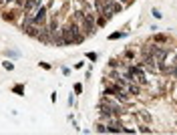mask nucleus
<instances>
[{"label": "nucleus", "instance_id": "nucleus-1", "mask_svg": "<svg viewBox=\"0 0 177 135\" xmlns=\"http://www.w3.org/2000/svg\"><path fill=\"white\" fill-rule=\"evenodd\" d=\"M60 32H63L65 45H73V43H81V40H83V34H78V24L77 22H71L66 28H63Z\"/></svg>", "mask_w": 177, "mask_h": 135}, {"label": "nucleus", "instance_id": "nucleus-2", "mask_svg": "<svg viewBox=\"0 0 177 135\" xmlns=\"http://www.w3.org/2000/svg\"><path fill=\"white\" fill-rule=\"evenodd\" d=\"M93 20H95V14H93V12H87L85 18H83V32L87 34V36H91V34L95 32V24H93Z\"/></svg>", "mask_w": 177, "mask_h": 135}, {"label": "nucleus", "instance_id": "nucleus-3", "mask_svg": "<svg viewBox=\"0 0 177 135\" xmlns=\"http://www.w3.org/2000/svg\"><path fill=\"white\" fill-rule=\"evenodd\" d=\"M44 20H46V6H38L36 8V12L32 14V24H44Z\"/></svg>", "mask_w": 177, "mask_h": 135}, {"label": "nucleus", "instance_id": "nucleus-4", "mask_svg": "<svg viewBox=\"0 0 177 135\" xmlns=\"http://www.w3.org/2000/svg\"><path fill=\"white\" fill-rule=\"evenodd\" d=\"M38 6H40V0H24V4H22L24 10H32V8H38Z\"/></svg>", "mask_w": 177, "mask_h": 135}, {"label": "nucleus", "instance_id": "nucleus-5", "mask_svg": "<svg viewBox=\"0 0 177 135\" xmlns=\"http://www.w3.org/2000/svg\"><path fill=\"white\" fill-rule=\"evenodd\" d=\"M121 89L123 87H119V85H107V87H105V95H117Z\"/></svg>", "mask_w": 177, "mask_h": 135}, {"label": "nucleus", "instance_id": "nucleus-6", "mask_svg": "<svg viewBox=\"0 0 177 135\" xmlns=\"http://www.w3.org/2000/svg\"><path fill=\"white\" fill-rule=\"evenodd\" d=\"M127 91H129L131 95H141V87H139V85H135V81H131V83L127 85Z\"/></svg>", "mask_w": 177, "mask_h": 135}, {"label": "nucleus", "instance_id": "nucleus-7", "mask_svg": "<svg viewBox=\"0 0 177 135\" xmlns=\"http://www.w3.org/2000/svg\"><path fill=\"white\" fill-rule=\"evenodd\" d=\"M115 99H117V101H123V103H127L129 101V97H127V93H125V91H119V93H117V95H115Z\"/></svg>", "mask_w": 177, "mask_h": 135}, {"label": "nucleus", "instance_id": "nucleus-8", "mask_svg": "<svg viewBox=\"0 0 177 135\" xmlns=\"http://www.w3.org/2000/svg\"><path fill=\"white\" fill-rule=\"evenodd\" d=\"M123 10V4H113V8H111V14H117V12Z\"/></svg>", "mask_w": 177, "mask_h": 135}, {"label": "nucleus", "instance_id": "nucleus-9", "mask_svg": "<svg viewBox=\"0 0 177 135\" xmlns=\"http://www.w3.org/2000/svg\"><path fill=\"white\" fill-rule=\"evenodd\" d=\"M6 56H10V58H18L20 53H18V51H6Z\"/></svg>", "mask_w": 177, "mask_h": 135}, {"label": "nucleus", "instance_id": "nucleus-10", "mask_svg": "<svg viewBox=\"0 0 177 135\" xmlns=\"http://www.w3.org/2000/svg\"><path fill=\"white\" fill-rule=\"evenodd\" d=\"M153 40H157V43H167V36L165 34H155Z\"/></svg>", "mask_w": 177, "mask_h": 135}, {"label": "nucleus", "instance_id": "nucleus-11", "mask_svg": "<svg viewBox=\"0 0 177 135\" xmlns=\"http://www.w3.org/2000/svg\"><path fill=\"white\" fill-rule=\"evenodd\" d=\"M125 34H127V32H113L109 38H111V40H117V38H121V36H125Z\"/></svg>", "mask_w": 177, "mask_h": 135}, {"label": "nucleus", "instance_id": "nucleus-12", "mask_svg": "<svg viewBox=\"0 0 177 135\" xmlns=\"http://www.w3.org/2000/svg\"><path fill=\"white\" fill-rule=\"evenodd\" d=\"M12 91H14V93H18V95H22V93H24V87H22V85H14Z\"/></svg>", "mask_w": 177, "mask_h": 135}, {"label": "nucleus", "instance_id": "nucleus-13", "mask_svg": "<svg viewBox=\"0 0 177 135\" xmlns=\"http://www.w3.org/2000/svg\"><path fill=\"white\" fill-rule=\"evenodd\" d=\"M97 133H109L107 125H97Z\"/></svg>", "mask_w": 177, "mask_h": 135}, {"label": "nucleus", "instance_id": "nucleus-14", "mask_svg": "<svg viewBox=\"0 0 177 135\" xmlns=\"http://www.w3.org/2000/svg\"><path fill=\"white\" fill-rule=\"evenodd\" d=\"M139 131H141V133H153V129H151V127H147V125H141V127H139Z\"/></svg>", "mask_w": 177, "mask_h": 135}, {"label": "nucleus", "instance_id": "nucleus-15", "mask_svg": "<svg viewBox=\"0 0 177 135\" xmlns=\"http://www.w3.org/2000/svg\"><path fill=\"white\" fill-rule=\"evenodd\" d=\"M151 14H153V16L157 18V20H159V18H163V14H161V10H157V8H153V10H151Z\"/></svg>", "mask_w": 177, "mask_h": 135}, {"label": "nucleus", "instance_id": "nucleus-16", "mask_svg": "<svg viewBox=\"0 0 177 135\" xmlns=\"http://www.w3.org/2000/svg\"><path fill=\"white\" fill-rule=\"evenodd\" d=\"M2 67L6 69V71H12V69H14V65H12L10 61H4V63H2Z\"/></svg>", "mask_w": 177, "mask_h": 135}, {"label": "nucleus", "instance_id": "nucleus-17", "mask_svg": "<svg viewBox=\"0 0 177 135\" xmlns=\"http://www.w3.org/2000/svg\"><path fill=\"white\" fill-rule=\"evenodd\" d=\"M2 18H4V20H12V18H14V14H12V12H4V14H2Z\"/></svg>", "mask_w": 177, "mask_h": 135}, {"label": "nucleus", "instance_id": "nucleus-18", "mask_svg": "<svg viewBox=\"0 0 177 135\" xmlns=\"http://www.w3.org/2000/svg\"><path fill=\"white\" fill-rule=\"evenodd\" d=\"M97 24H99V26H105V24H107V18H105V16H99Z\"/></svg>", "mask_w": 177, "mask_h": 135}, {"label": "nucleus", "instance_id": "nucleus-19", "mask_svg": "<svg viewBox=\"0 0 177 135\" xmlns=\"http://www.w3.org/2000/svg\"><path fill=\"white\" fill-rule=\"evenodd\" d=\"M123 133H137V129H131V127H123Z\"/></svg>", "mask_w": 177, "mask_h": 135}, {"label": "nucleus", "instance_id": "nucleus-20", "mask_svg": "<svg viewBox=\"0 0 177 135\" xmlns=\"http://www.w3.org/2000/svg\"><path fill=\"white\" fill-rule=\"evenodd\" d=\"M88 61H97V53H87Z\"/></svg>", "mask_w": 177, "mask_h": 135}, {"label": "nucleus", "instance_id": "nucleus-21", "mask_svg": "<svg viewBox=\"0 0 177 135\" xmlns=\"http://www.w3.org/2000/svg\"><path fill=\"white\" fill-rule=\"evenodd\" d=\"M81 91H83V85L77 83V85H75V93H81Z\"/></svg>", "mask_w": 177, "mask_h": 135}, {"label": "nucleus", "instance_id": "nucleus-22", "mask_svg": "<svg viewBox=\"0 0 177 135\" xmlns=\"http://www.w3.org/2000/svg\"><path fill=\"white\" fill-rule=\"evenodd\" d=\"M141 117H143V119H145V121H149V119H151V115H149V113H141Z\"/></svg>", "mask_w": 177, "mask_h": 135}, {"label": "nucleus", "instance_id": "nucleus-23", "mask_svg": "<svg viewBox=\"0 0 177 135\" xmlns=\"http://www.w3.org/2000/svg\"><path fill=\"white\" fill-rule=\"evenodd\" d=\"M0 4H2V0H0Z\"/></svg>", "mask_w": 177, "mask_h": 135}]
</instances>
